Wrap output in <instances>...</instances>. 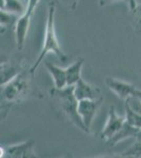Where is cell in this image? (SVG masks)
I'll return each mask as SVG.
<instances>
[{
  "mask_svg": "<svg viewBox=\"0 0 141 158\" xmlns=\"http://www.w3.org/2000/svg\"><path fill=\"white\" fill-rule=\"evenodd\" d=\"M51 96L63 116L76 128L88 133V130L78 113L79 100L74 94V85H68L62 89L54 88L51 90Z\"/></svg>",
  "mask_w": 141,
  "mask_h": 158,
  "instance_id": "6da1fadb",
  "label": "cell"
},
{
  "mask_svg": "<svg viewBox=\"0 0 141 158\" xmlns=\"http://www.w3.org/2000/svg\"><path fill=\"white\" fill-rule=\"evenodd\" d=\"M54 16H55V4L53 2H51L48 10V18H47V23H45L43 47L39 56H38V58L34 62V64L30 69V72L32 74H34L36 72V70L40 65V63L44 60V56L50 52L54 53L63 62H65L68 60V56L61 50L57 40V36H56V32H55V23H54Z\"/></svg>",
  "mask_w": 141,
  "mask_h": 158,
  "instance_id": "7a4b0ae2",
  "label": "cell"
},
{
  "mask_svg": "<svg viewBox=\"0 0 141 158\" xmlns=\"http://www.w3.org/2000/svg\"><path fill=\"white\" fill-rule=\"evenodd\" d=\"M33 74L30 72V70H23L21 73H19L15 78L10 80L6 85L2 86V100L4 104H15L27 96V94L31 93V77Z\"/></svg>",
  "mask_w": 141,
  "mask_h": 158,
  "instance_id": "3957f363",
  "label": "cell"
},
{
  "mask_svg": "<svg viewBox=\"0 0 141 158\" xmlns=\"http://www.w3.org/2000/svg\"><path fill=\"white\" fill-rule=\"evenodd\" d=\"M40 0H27V6L24 14L18 17L15 24V39H16L17 49L21 51L23 49L25 38H27V31H29L31 18L34 13L36 6Z\"/></svg>",
  "mask_w": 141,
  "mask_h": 158,
  "instance_id": "277c9868",
  "label": "cell"
},
{
  "mask_svg": "<svg viewBox=\"0 0 141 158\" xmlns=\"http://www.w3.org/2000/svg\"><path fill=\"white\" fill-rule=\"evenodd\" d=\"M102 100H103V98L79 100L78 113H79V115H80L81 119H82L86 130H88V133H89V131H91V127L95 118V115H96Z\"/></svg>",
  "mask_w": 141,
  "mask_h": 158,
  "instance_id": "5b68a950",
  "label": "cell"
},
{
  "mask_svg": "<svg viewBox=\"0 0 141 158\" xmlns=\"http://www.w3.org/2000/svg\"><path fill=\"white\" fill-rule=\"evenodd\" d=\"M34 144L35 141L32 139H29L24 142L13 146L6 147L3 149V154L2 156H9L13 158H30V157H36V154L34 152Z\"/></svg>",
  "mask_w": 141,
  "mask_h": 158,
  "instance_id": "8992f818",
  "label": "cell"
},
{
  "mask_svg": "<svg viewBox=\"0 0 141 158\" xmlns=\"http://www.w3.org/2000/svg\"><path fill=\"white\" fill-rule=\"evenodd\" d=\"M124 122H125V118L117 115L115 106H112L109 111V117H107L106 123V126H104L103 130H102L101 134H100L101 139L107 140L111 138V137H113L122 128Z\"/></svg>",
  "mask_w": 141,
  "mask_h": 158,
  "instance_id": "52a82bcc",
  "label": "cell"
},
{
  "mask_svg": "<svg viewBox=\"0 0 141 158\" xmlns=\"http://www.w3.org/2000/svg\"><path fill=\"white\" fill-rule=\"evenodd\" d=\"M74 94L78 100L83 99H101V90L97 85H89L82 78L74 85Z\"/></svg>",
  "mask_w": 141,
  "mask_h": 158,
  "instance_id": "ba28073f",
  "label": "cell"
},
{
  "mask_svg": "<svg viewBox=\"0 0 141 158\" xmlns=\"http://www.w3.org/2000/svg\"><path fill=\"white\" fill-rule=\"evenodd\" d=\"M106 85L120 99H124V100L129 98L130 96H132L136 90V86L132 83L124 82V81L118 80V79L112 77H107L106 79Z\"/></svg>",
  "mask_w": 141,
  "mask_h": 158,
  "instance_id": "9c48e42d",
  "label": "cell"
},
{
  "mask_svg": "<svg viewBox=\"0 0 141 158\" xmlns=\"http://www.w3.org/2000/svg\"><path fill=\"white\" fill-rule=\"evenodd\" d=\"M139 128H136V127L131 126L130 123H127L126 121L124 122V124L122 126V128L117 132L116 134L110 139L106 140V144L109 147H114L117 143H119L122 140H125L131 137H136L137 134L139 133Z\"/></svg>",
  "mask_w": 141,
  "mask_h": 158,
  "instance_id": "30bf717a",
  "label": "cell"
},
{
  "mask_svg": "<svg viewBox=\"0 0 141 158\" xmlns=\"http://www.w3.org/2000/svg\"><path fill=\"white\" fill-rule=\"evenodd\" d=\"M0 76H1V85H6L13 78H15L19 73L23 71L20 64L14 61H2L0 65Z\"/></svg>",
  "mask_w": 141,
  "mask_h": 158,
  "instance_id": "8fae6325",
  "label": "cell"
},
{
  "mask_svg": "<svg viewBox=\"0 0 141 158\" xmlns=\"http://www.w3.org/2000/svg\"><path fill=\"white\" fill-rule=\"evenodd\" d=\"M44 65L48 71V73L52 76L54 83H55V88L62 89L68 86V81H66V73L65 69H61L58 65L54 64L48 60H44Z\"/></svg>",
  "mask_w": 141,
  "mask_h": 158,
  "instance_id": "7c38bea8",
  "label": "cell"
},
{
  "mask_svg": "<svg viewBox=\"0 0 141 158\" xmlns=\"http://www.w3.org/2000/svg\"><path fill=\"white\" fill-rule=\"evenodd\" d=\"M83 63H84L83 58H79L74 63H72L70 67L65 69L68 85H75L81 79V70H82Z\"/></svg>",
  "mask_w": 141,
  "mask_h": 158,
  "instance_id": "4fadbf2b",
  "label": "cell"
},
{
  "mask_svg": "<svg viewBox=\"0 0 141 158\" xmlns=\"http://www.w3.org/2000/svg\"><path fill=\"white\" fill-rule=\"evenodd\" d=\"M27 6V0H1V10L15 14L17 16L23 15Z\"/></svg>",
  "mask_w": 141,
  "mask_h": 158,
  "instance_id": "5bb4252c",
  "label": "cell"
},
{
  "mask_svg": "<svg viewBox=\"0 0 141 158\" xmlns=\"http://www.w3.org/2000/svg\"><path fill=\"white\" fill-rule=\"evenodd\" d=\"M125 121L133 127L141 128V113L133 109L127 102H125Z\"/></svg>",
  "mask_w": 141,
  "mask_h": 158,
  "instance_id": "9a60e30c",
  "label": "cell"
},
{
  "mask_svg": "<svg viewBox=\"0 0 141 158\" xmlns=\"http://www.w3.org/2000/svg\"><path fill=\"white\" fill-rule=\"evenodd\" d=\"M129 11L131 15V23L134 27L135 32L141 35V4Z\"/></svg>",
  "mask_w": 141,
  "mask_h": 158,
  "instance_id": "2e32d148",
  "label": "cell"
},
{
  "mask_svg": "<svg viewBox=\"0 0 141 158\" xmlns=\"http://www.w3.org/2000/svg\"><path fill=\"white\" fill-rule=\"evenodd\" d=\"M121 156L122 157H135V158L141 157V140H137L130 149L122 152Z\"/></svg>",
  "mask_w": 141,
  "mask_h": 158,
  "instance_id": "e0dca14e",
  "label": "cell"
},
{
  "mask_svg": "<svg viewBox=\"0 0 141 158\" xmlns=\"http://www.w3.org/2000/svg\"><path fill=\"white\" fill-rule=\"evenodd\" d=\"M16 17H17V15L1 10V12H0V24H1V29L2 27L6 29V25L12 23L13 20L16 18Z\"/></svg>",
  "mask_w": 141,
  "mask_h": 158,
  "instance_id": "ac0fdd59",
  "label": "cell"
},
{
  "mask_svg": "<svg viewBox=\"0 0 141 158\" xmlns=\"http://www.w3.org/2000/svg\"><path fill=\"white\" fill-rule=\"evenodd\" d=\"M125 2L127 3L129 10H132V9H134L135 6L141 4V0H125Z\"/></svg>",
  "mask_w": 141,
  "mask_h": 158,
  "instance_id": "d6986e66",
  "label": "cell"
},
{
  "mask_svg": "<svg viewBox=\"0 0 141 158\" xmlns=\"http://www.w3.org/2000/svg\"><path fill=\"white\" fill-rule=\"evenodd\" d=\"M61 1L64 2L66 6H68L70 7V9H72V10H75V9H76V6H77L75 0H61Z\"/></svg>",
  "mask_w": 141,
  "mask_h": 158,
  "instance_id": "ffe728a7",
  "label": "cell"
},
{
  "mask_svg": "<svg viewBox=\"0 0 141 158\" xmlns=\"http://www.w3.org/2000/svg\"><path fill=\"white\" fill-rule=\"evenodd\" d=\"M116 1H125V0H99V4H100V6H104Z\"/></svg>",
  "mask_w": 141,
  "mask_h": 158,
  "instance_id": "44dd1931",
  "label": "cell"
},
{
  "mask_svg": "<svg viewBox=\"0 0 141 158\" xmlns=\"http://www.w3.org/2000/svg\"><path fill=\"white\" fill-rule=\"evenodd\" d=\"M133 95H135L136 97H138L141 100V90H139V89L136 88V90H135V92H134V94H133Z\"/></svg>",
  "mask_w": 141,
  "mask_h": 158,
  "instance_id": "7402d4cb",
  "label": "cell"
},
{
  "mask_svg": "<svg viewBox=\"0 0 141 158\" xmlns=\"http://www.w3.org/2000/svg\"><path fill=\"white\" fill-rule=\"evenodd\" d=\"M136 138H137V140H141V128L139 130V133H138L137 136H136Z\"/></svg>",
  "mask_w": 141,
  "mask_h": 158,
  "instance_id": "603a6c76",
  "label": "cell"
},
{
  "mask_svg": "<svg viewBox=\"0 0 141 158\" xmlns=\"http://www.w3.org/2000/svg\"><path fill=\"white\" fill-rule=\"evenodd\" d=\"M75 2H76V4H78V2H79V0H75Z\"/></svg>",
  "mask_w": 141,
  "mask_h": 158,
  "instance_id": "cb8c5ba5",
  "label": "cell"
},
{
  "mask_svg": "<svg viewBox=\"0 0 141 158\" xmlns=\"http://www.w3.org/2000/svg\"></svg>",
  "mask_w": 141,
  "mask_h": 158,
  "instance_id": "d4e9b609",
  "label": "cell"
}]
</instances>
